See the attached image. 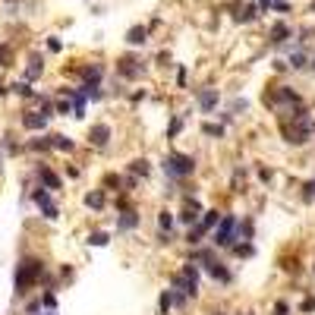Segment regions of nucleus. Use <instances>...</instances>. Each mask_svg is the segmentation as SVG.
Masks as SVG:
<instances>
[{
	"label": "nucleus",
	"instance_id": "39",
	"mask_svg": "<svg viewBox=\"0 0 315 315\" xmlns=\"http://www.w3.org/2000/svg\"><path fill=\"white\" fill-rule=\"evenodd\" d=\"M47 51H54V54H57V51H63V41L57 38V35H51V38H47Z\"/></svg>",
	"mask_w": 315,
	"mask_h": 315
},
{
	"label": "nucleus",
	"instance_id": "35",
	"mask_svg": "<svg viewBox=\"0 0 315 315\" xmlns=\"http://www.w3.org/2000/svg\"><path fill=\"white\" fill-rule=\"evenodd\" d=\"M303 202L309 205V202H315V180H309L306 186H303Z\"/></svg>",
	"mask_w": 315,
	"mask_h": 315
},
{
	"label": "nucleus",
	"instance_id": "31",
	"mask_svg": "<svg viewBox=\"0 0 315 315\" xmlns=\"http://www.w3.org/2000/svg\"><path fill=\"white\" fill-rule=\"evenodd\" d=\"M255 16H258V7H252V4H246L243 10H239V13H236V19H239V22H252V19H255Z\"/></svg>",
	"mask_w": 315,
	"mask_h": 315
},
{
	"label": "nucleus",
	"instance_id": "48",
	"mask_svg": "<svg viewBox=\"0 0 315 315\" xmlns=\"http://www.w3.org/2000/svg\"><path fill=\"white\" fill-rule=\"evenodd\" d=\"M7 91H10V88H4V85H0V98H4V95H7Z\"/></svg>",
	"mask_w": 315,
	"mask_h": 315
},
{
	"label": "nucleus",
	"instance_id": "15",
	"mask_svg": "<svg viewBox=\"0 0 315 315\" xmlns=\"http://www.w3.org/2000/svg\"><path fill=\"white\" fill-rule=\"evenodd\" d=\"M82 205L91 208V211H104V205H107L104 189H91V192H85V196H82Z\"/></svg>",
	"mask_w": 315,
	"mask_h": 315
},
{
	"label": "nucleus",
	"instance_id": "23",
	"mask_svg": "<svg viewBox=\"0 0 315 315\" xmlns=\"http://www.w3.org/2000/svg\"><path fill=\"white\" fill-rule=\"evenodd\" d=\"M306 63H309V54H306L303 47H296V51L290 54V60H287L290 69H306Z\"/></svg>",
	"mask_w": 315,
	"mask_h": 315
},
{
	"label": "nucleus",
	"instance_id": "40",
	"mask_svg": "<svg viewBox=\"0 0 315 315\" xmlns=\"http://www.w3.org/2000/svg\"><path fill=\"white\" fill-rule=\"evenodd\" d=\"M114 208H117V211H126V208H133V205H129V199H126V192H120V199L114 202Z\"/></svg>",
	"mask_w": 315,
	"mask_h": 315
},
{
	"label": "nucleus",
	"instance_id": "1",
	"mask_svg": "<svg viewBox=\"0 0 315 315\" xmlns=\"http://www.w3.org/2000/svg\"><path fill=\"white\" fill-rule=\"evenodd\" d=\"M281 133H284V142L293 145V148H303V145L312 142L315 120H312L306 104H296V107L284 110V114H281Z\"/></svg>",
	"mask_w": 315,
	"mask_h": 315
},
{
	"label": "nucleus",
	"instance_id": "51",
	"mask_svg": "<svg viewBox=\"0 0 315 315\" xmlns=\"http://www.w3.org/2000/svg\"><path fill=\"white\" fill-rule=\"evenodd\" d=\"M309 63H312V69H315V57H312V60H309Z\"/></svg>",
	"mask_w": 315,
	"mask_h": 315
},
{
	"label": "nucleus",
	"instance_id": "18",
	"mask_svg": "<svg viewBox=\"0 0 315 315\" xmlns=\"http://www.w3.org/2000/svg\"><path fill=\"white\" fill-rule=\"evenodd\" d=\"M145 41H148V29L145 26H133V29L126 32V44L129 47H142Z\"/></svg>",
	"mask_w": 315,
	"mask_h": 315
},
{
	"label": "nucleus",
	"instance_id": "9",
	"mask_svg": "<svg viewBox=\"0 0 315 315\" xmlns=\"http://www.w3.org/2000/svg\"><path fill=\"white\" fill-rule=\"evenodd\" d=\"M196 104H199L202 114H214L217 104H221V91L217 88H199L196 91Z\"/></svg>",
	"mask_w": 315,
	"mask_h": 315
},
{
	"label": "nucleus",
	"instance_id": "3",
	"mask_svg": "<svg viewBox=\"0 0 315 315\" xmlns=\"http://www.w3.org/2000/svg\"><path fill=\"white\" fill-rule=\"evenodd\" d=\"M161 171L171 183H183L196 174V158L186 155V152H167L161 158Z\"/></svg>",
	"mask_w": 315,
	"mask_h": 315
},
{
	"label": "nucleus",
	"instance_id": "50",
	"mask_svg": "<svg viewBox=\"0 0 315 315\" xmlns=\"http://www.w3.org/2000/svg\"><path fill=\"white\" fill-rule=\"evenodd\" d=\"M236 315H252V312H236Z\"/></svg>",
	"mask_w": 315,
	"mask_h": 315
},
{
	"label": "nucleus",
	"instance_id": "12",
	"mask_svg": "<svg viewBox=\"0 0 315 315\" xmlns=\"http://www.w3.org/2000/svg\"><path fill=\"white\" fill-rule=\"evenodd\" d=\"M35 177H38V186H44V189H51V192H57V189H63V180L54 174L47 164H38L35 167Z\"/></svg>",
	"mask_w": 315,
	"mask_h": 315
},
{
	"label": "nucleus",
	"instance_id": "16",
	"mask_svg": "<svg viewBox=\"0 0 315 315\" xmlns=\"http://www.w3.org/2000/svg\"><path fill=\"white\" fill-rule=\"evenodd\" d=\"M126 171L133 177H139V180H145V177H152V161H148V158H133Z\"/></svg>",
	"mask_w": 315,
	"mask_h": 315
},
{
	"label": "nucleus",
	"instance_id": "2",
	"mask_svg": "<svg viewBox=\"0 0 315 315\" xmlns=\"http://www.w3.org/2000/svg\"><path fill=\"white\" fill-rule=\"evenodd\" d=\"M44 258L38 255H22L19 258V265H16V277H13V287H16V296H26L32 287H38L44 281Z\"/></svg>",
	"mask_w": 315,
	"mask_h": 315
},
{
	"label": "nucleus",
	"instance_id": "37",
	"mask_svg": "<svg viewBox=\"0 0 315 315\" xmlns=\"http://www.w3.org/2000/svg\"><path fill=\"white\" fill-rule=\"evenodd\" d=\"M26 315H41V296H38V300H29V303H26Z\"/></svg>",
	"mask_w": 315,
	"mask_h": 315
},
{
	"label": "nucleus",
	"instance_id": "29",
	"mask_svg": "<svg viewBox=\"0 0 315 315\" xmlns=\"http://www.w3.org/2000/svg\"><path fill=\"white\" fill-rule=\"evenodd\" d=\"M230 252L239 255V258H252V255H255V246H252V243H233Z\"/></svg>",
	"mask_w": 315,
	"mask_h": 315
},
{
	"label": "nucleus",
	"instance_id": "42",
	"mask_svg": "<svg viewBox=\"0 0 315 315\" xmlns=\"http://www.w3.org/2000/svg\"><path fill=\"white\" fill-rule=\"evenodd\" d=\"M300 312H315V300H312V296H306V300L300 303Z\"/></svg>",
	"mask_w": 315,
	"mask_h": 315
},
{
	"label": "nucleus",
	"instance_id": "19",
	"mask_svg": "<svg viewBox=\"0 0 315 315\" xmlns=\"http://www.w3.org/2000/svg\"><path fill=\"white\" fill-rule=\"evenodd\" d=\"M217 221H221V211H217V208H205V211H202V217H199V227L205 230V233H211V230L217 227Z\"/></svg>",
	"mask_w": 315,
	"mask_h": 315
},
{
	"label": "nucleus",
	"instance_id": "25",
	"mask_svg": "<svg viewBox=\"0 0 315 315\" xmlns=\"http://www.w3.org/2000/svg\"><path fill=\"white\" fill-rule=\"evenodd\" d=\"M29 152H54L51 148V136H38V139H29Z\"/></svg>",
	"mask_w": 315,
	"mask_h": 315
},
{
	"label": "nucleus",
	"instance_id": "53",
	"mask_svg": "<svg viewBox=\"0 0 315 315\" xmlns=\"http://www.w3.org/2000/svg\"><path fill=\"white\" fill-rule=\"evenodd\" d=\"M312 13H315V4H312Z\"/></svg>",
	"mask_w": 315,
	"mask_h": 315
},
{
	"label": "nucleus",
	"instance_id": "17",
	"mask_svg": "<svg viewBox=\"0 0 315 315\" xmlns=\"http://www.w3.org/2000/svg\"><path fill=\"white\" fill-rule=\"evenodd\" d=\"M41 72H44V60L38 57V54H32V57H29V66H26V82L41 79Z\"/></svg>",
	"mask_w": 315,
	"mask_h": 315
},
{
	"label": "nucleus",
	"instance_id": "8",
	"mask_svg": "<svg viewBox=\"0 0 315 315\" xmlns=\"http://www.w3.org/2000/svg\"><path fill=\"white\" fill-rule=\"evenodd\" d=\"M110 136H114L110 123H91V129H88V145L98 148V152H104V148L110 145Z\"/></svg>",
	"mask_w": 315,
	"mask_h": 315
},
{
	"label": "nucleus",
	"instance_id": "20",
	"mask_svg": "<svg viewBox=\"0 0 315 315\" xmlns=\"http://www.w3.org/2000/svg\"><path fill=\"white\" fill-rule=\"evenodd\" d=\"M51 148H54V152H76V142H72L69 136H63V133H54L51 136Z\"/></svg>",
	"mask_w": 315,
	"mask_h": 315
},
{
	"label": "nucleus",
	"instance_id": "7",
	"mask_svg": "<svg viewBox=\"0 0 315 315\" xmlns=\"http://www.w3.org/2000/svg\"><path fill=\"white\" fill-rule=\"evenodd\" d=\"M32 202L38 205V211L44 214V221H57V217H60V208H57V202H54L51 189L35 186V189H32Z\"/></svg>",
	"mask_w": 315,
	"mask_h": 315
},
{
	"label": "nucleus",
	"instance_id": "28",
	"mask_svg": "<svg viewBox=\"0 0 315 315\" xmlns=\"http://www.w3.org/2000/svg\"><path fill=\"white\" fill-rule=\"evenodd\" d=\"M10 91H16L19 98H38V91H35L29 82H16V85H10Z\"/></svg>",
	"mask_w": 315,
	"mask_h": 315
},
{
	"label": "nucleus",
	"instance_id": "41",
	"mask_svg": "<svg viewBox=\"0 0 315 315\" xmlns=\"http://www.w3.org/2000/svg\"><path fill=\"white\" fill-rule=\"evenodd\" d=\"M158 243H161V246L174 243V233H167V230H158Z\"/></svg>",
	"mask_w": 315,
	"mask_h": 315
},
{
	"label": "nucleus",
	"instance_id": "38",
	"mask_svg": "<svg viewBox=\"0 0 315 315\" xmlns=\"http://www.w3.org/2000/svg\"><path fill=\"white\" fill-rule=\"evenodd\" d=\"M13 63V51L7 44H0V66H10Z\"/></svg>",
	"mask_w": 315,
	"mask_h": 315
},
{
	"label": "nucleus",
	"instance_id": "13",
	"mask_svg": "<svg viewBox=\"0 0 315 315\" xmlns=\"http://www.w3.org/2000/svg\"><path fill=\"white\" fill-rule=\"evenodd\" d=\"M47 120L51 117H44L41 110H26V114L19 117L22 129H29V133H41V129H47Z\"/></svg>",
	"mask_w": 315,
	"mask_h": 315
},
{
	"label": "nucleus",
	"instance_id": "21",
	"mask_svg": "<svg viewBox=\"0 0 315 315\" xmlns=\"http://www.w3.org/2000/svg\"><path fill=\"white\" fill-rule=\"evenodd\" d=\"M174 224H177V214H174V211H167V208H161V211H158V230L174 233Z\"/></svg>",
	"mask_w": 315,
	"mask_h": 315
},
{
	"label": "nucleus",
	"instance_id": "24",
	"mask_svg": "<svg viewBox=\"0 0 315 315\" xmlns=\"http://www.w3.org/2000/svg\"><path fill=\"white\" fill-rule=\"evenodd\" d=\"M171 309H174V293L161 290L158 293V315H171Z\"/></svg>",
	"mask_w": 315,
	"mask_h": 315
},
{
	"label": "nucleus",
	"instance_id": "10",
	"mask_svg": "<svg viewBox=\"0 0 315 315\" xmlns=\"http://www.w3.org/2000/svg\"><path fill=\"white\" fill-rule=\"evenodd\" d=\"M142 227V214L136 208H126V211H117V233H133Z\"/></svg>",
	"mask_w": 315,
	"mask_h": 315
},
{
	"label": "nucleus",
	"instance_id": "5",
	"mask_svg": "<svg viewBox=\"0 0 315 315\" xmlns=\"http://www.w3.org/2000/svg\"><path fill=\"white\" fill-rule=\"evenodd\" d=\"M171 287L183 290L189 300H196V296H199V265L196 262H183V268L171 277Z\"/></svg>",
	"mask_w": 315,
	"mask_h": 315
},
{
	"label": "nucleus",
	"instance_id": "30",
	"mask_svg": "<svg viewBox=\"0 0 315 315\" xmlns=\"http://www.w3.org/2000/svg\"><path fill=\"white\" fill-rule=\"evenodd\" d=\"M110 243V233L107 230H95V233H88V246H107Z\"/></svg>",
	"mask_w": 315,
	"mask_h": 315
},
{
	"label": "nucleus",
	"instance_id": "33",
	"mask_svg": "<svg viewBox=\"0 0 315 315\" xmlns=\"http://www.w3.org/2000/svg\"><path fill=\"white\" fill-rule=\"evenodd\" d=\"M180 129H183V117H174L171 126H167V139H177L180 136Z\"/></svg>",
	"mask_w": 315,
	"mask_h": 315
},
{
	"label": "nucleus",
	"instance_id": "4",
	"mask_svg": "<svg viewBox=\"0 0 315 315\" xmlns=\"http://www.w3.org/2000/svg\"><path fill=\"white\" fill-rule=\"evenodd\" d=\"M236 230H239V217H236V214H221L217 227H214V230L208 233L211 246H214V249H230L233 243H239Z\"/></svg>",
	"mask_w": 315,
	"mask_h": 315
},
{
	"label": "nucleus",
	"instance_id": "47",
	"mask_svg": "<svg viewBox=\"0 0 315 315\" xmlns=\"http://www.w3.org/2000/svg\"><path fill=\"white\" fill-rule=\"evenodd\" d=\"M60 277H66V281H69V277H72V268H69V265H63V268H60Z\"/></svg>",
	"mask_w": 315,
	"mask_h": 315
},
{
	"label": "nucleus",
	"instance_id": "27",
	"mask_svg": "<svg viewBox=\"0 0 315 315\" xmlns=\"http://www.w3.org/2000/svg\"><path fill=\"white\" fill-rule=\"evenodd\" d=\"M104 186H107L110 192L120 196V192H123V177H120V174H107V177H104ZM107 189H104V192H107Z\"/></svg>",
	"mask_w": 315,
	"mask_h": 315
},
{
	"label": "nucleus",
	"instance_id": "22",
	"mask_svg": "<svg viewBox=\"0 0 315 315\" xmlns=\"http://www.w3.org/2000/svg\"><path fill=\"white\" fill-rule=\"evenodd\" d=\"M205 236H208V233H205V230H202L199 224H192V227H186V243H189L192 249H196V246H202V243H205Z\"/></svg>",
	"mask_w": 315,
	"mask_h": 315
},
{
	"label": "nucleus",
	"instance_id": "34",
	"mask_svg": "<svg viewBox=\"0 0 315 315\" xmlns=\"http://www.w3.org/2000/svg\"><path fill=\"white\" fill-rule=\"evenodd\" d=\"M0 145H4V152H7V155H19V142H13V136H7Z\"/></svg>",
	"mask_w": 315,
	"mask_h": 315
},
{
	"label": "nucleus",
	"instance_id": "14",
	"mask_svg": "<svg viewBox=\"0 0 315 315\" xmlns=\"http://www.w3.org/2000/svg\"><path fill=\"white\" fill-rule=\"evenodd\" d=\"M287 38H293V29H290L287 22H274V26L268 29V41H271L274 47H281Z\"/></svg>",
	"mask_w": 315,
	"mask_h": 315
},
{
	"label": "nucleus",
	"instance_id": "45",
	"mask_svg": "<svg viewBox=\"0 0 315 315\" xmlns=\"http://www.w3.org/2000/svg\"><path fill=\"white\" fill-rule=\"evenodd\" d=\"M271 177H274V174H271L268 167H258V180H262V183H271Z\"/></svg>",
	"mask_w": 315,
	"mask_h": 315
},
{
	"label": "nucleus",
	"instance_id": "43",
	"mask_svg": "<svg viewBox=\"0 0 315 315\" xmlns=\"http://www.w3.org/2000/svg\"><path fill=\"white\" fill-rule=\"evenodd\" d=\"M54 110H57V114H63V117H66V114H72V107H69L66 101H57V104H54Z\"/></svg>",
	"mask_w": 315,
	"mask_h": 315
},
{
	"label": "nucleus",
	"instance_id": "11",
	"mask_svg": "<svg viewBox=\"0 0 315 315\" xmlns=\"http://www.w3.org/2000/svg\"><path fill=\"white\" fill-rule=\"evenodd\" d=\"M142 72H145V66H142L136 57H120V60H117V76H120V79H129V82H133V79L142 76Z\"/></svg>",
	"mask_w": 315,
	"mask_h": 315
},
{
	"label": "nucleus",
	"instance_id": "26",
	"mask_svg": "<svg viewBox=\"0 0 315 315\" xmlns=\"http://www.w3.org/2000/svg\"><path fill=\"white\" fill-rule=\"evenodd\" d=\"M202 133H205L208 139H224V136H227V129L221 126V123H202Z\"/></svg>",
	"mask_w": 315,
	"mask_h": 315
},
{
	"label": "nucleus",
	"instance_id": "46",
	"mask_svg": "<svg viewBox=\"0 0 315 315\" xmlns=\"http://www.w3.org/2000/svg\"><path fill=\"white\" fill-rule=\"evenodd\" d=\"M177 85H180V88L186 85V66H180V72H177Z\"/></svg>",
	"mask_w": 315,
	"mask_h": 315
},
{
	"label": "nucleus",
	"instance_id": "44",
	"mask_svg": "<svg viewBox=\"0 0 315 315\" xmlns=\"http://www.w3.org/2000/svg\"><path fill=\"white\" fill-rule=\"evenodd\" d=\"M274 315H290V303H284V300H281V303L274 306Z\"/></svg>",
	"mask_w": 315,
	"mask_h": 315
},
{
	"label": "nucleus",
	"instance_id": "32",
	"mask_svg": "<svg viewBox=\"0 0 315 315\" xmlns=\"http://www.w3.org/2000/svg\"><path fill=\"white\" fill-rule=\"evenodd\" d=\"M41 306H44L47 312H54V309H57V296H54L51 290H44V293H41Z\"/></svg>",
	"mask_w": 315,
	"mask_h": 315
},
{
	"label": "nucleus",
	"instance_id": "6",
	"mask_svg": "<svg viewBox=\"0 0 315 315\" xmlns=\"http://www.w3.org/2000/svg\"><path fill=\"white\" fill-rule=\"evenodd\" d=\"M265 104H268L271 110H277V114H284V110L303 104V101H300V95H296L290 85H274L271 91H265Z\"/></svg>",
	"mask_w": 315,
	"mask_h": 315
},
{
	"label": "nucleus",
	"instance_id": "36",
	"mask_svg": "<svg viewBox=\"0 0 315 315\" xmlns=\"http://www.w3.org/2000/svg\"><path fill=\"white\" fill-rule=\"evenodd\" d=\"M246 107H249V101H246V98H233L227 114H239V110H246Z\"/></svg>",
	"mask_w": 315,
	"mask_h": 315
},
{
	"label": "nucleus",
	"instance_id": "49",
	"mask_svg": "<svg viewBox=\"0 0 315 315\" xmlns=\"http://www.w3.org/2000/svg\"><path fill=\"white\" fill-rule=\"evenodd\" d=\"M211 315H227V312H221V309H214V312H211Z\"/></svg>",
	"mask_w": 315,
	"mask_h": 315
},
{
	"label": "nucleus",
	"instance_id": "52",
	"mask_svg": "<svg viewBox=\"0 0 315 315\" xmlns=\"http://www.w3.org/2000/svg\"><path fill=\"white\" fill-rule=\"evenodd\" d=\"M44 315H57V312H44Z\"/></svg>",
	"mask_w": 315,
	"mask_h": 315
}]
</instances>
